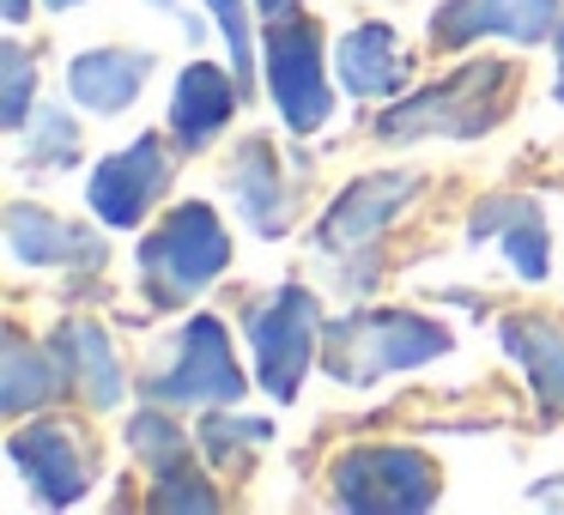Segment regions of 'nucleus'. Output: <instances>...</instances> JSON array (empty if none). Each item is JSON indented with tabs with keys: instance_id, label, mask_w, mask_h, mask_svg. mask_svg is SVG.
Listing matches in <instances>:
<instances>
[{
	"instance_id": "f257e3e1",
	"label": "nucleus",
	"mask_w": 564,
	"mask_h": 515,
	"mask_svg": "<svg viewBox=\"0 0 564 515\" xmlns=\"http://www.w3.org/2000/svg\"><path fill=\"white\" fill-rule=\"evenodd\" d=\"M516 67L510 62H474L462 74H449L443 86L406 98L401 110H382L377 134L382 140H479L486 128H498L510 116Z\"/></svg>"
},
{
	"instance_id": "f03ea898",
	"label": "nucleus",
	"mask_w": 564,
	"mask_h": 515,
	"mask_svg": "<svg viewBox=\"0 0 564 515\" xmlns=\"http://www.w3.org/2000/svg\"><path fill=\"white\" fill-rule=\"evenodd\" d=\"M437 352H449V333L406 309H370V316H346L328 328V376L346 388H370L389 370H413Z\"/></svg>"
},
{
	"instance_id": "7ed1b4c3",
	"label": "nucleus",
	"mask_w": 564,
	"mask_h": 515,
	"mask_svg": "<svg viewBox=\"0 0 564 515\" xmlns=\"http://www.w3.org/2000/svg\"><path fill=\"white\" fill-rule=\"evenodd\" d=\"M225 261H231V243H225L213 207H176L159 231L140 243V273H147L152 304H183L188 292H200L207 280H219Z\"/></svg>"
},
{
	"instance_id": "20e7f679",
	"label": "nucleus",
	"mask_w": 564,
	"mask_h": 515,
	"mask_svg": "<svg viewBox=\"0 0 564 515\" xmlns=\"http://www.w3.org/2000/svg\"><path fill=\"white\" fill-rule=\"evenodd\" d=\"M334 503L365 515H413L437 503V473L413 449H358L334 467Z\"/></svg>"
},
{
	"instance_id": "39448f33",
	"label": "nucleus",
	"mask_w": 564,
	"mask_h": 515,
	"mask_svg": "<svg viewBox=\"0 0 564 515\" xmlns=\"http://www.w3.org/2000/svg\"><path fill=\"white\" fill-rule=\"evenodd\" d=\"M268 86L292 134H316L328 122L334 98L328 79H322V37L310 19H268Z\"/></svg>"
},
{
	"instance_id": "423d86ee",
	"label": "nucleus",
	"mask_w": 564,
	"mask_h": 515,
	"mask_svg": "<svg viewBox=\"0 0 564 515\" xmlns=\"http://www.w3.org/2000/svg\"><path fill=\"white\" fill-rule=\"evenodd\" d=\"M152 401L164 406H225L243 394V376H237L231 364V340H225V328L213 316H195L183 328V340H176V364L164 370V376H152Z\"/></svg>"
},
{
	"instance_id": "0eeeda50",
	"label": "nucleus",
	"mask_w": 564,
	"mask_h": 515,
	"mask_svg": "<svg viewBox=\"0 0 564 515\" xmlns=\"http://www.w3.org/2000/svg\"><path fill=\"white\" fill-rule=\"evenodd\" d=\"M249 340H256V370L261 388L292 401L297 382L310 370V352H316V297L310 292H280L256 321H249Z\"/></svg>"
},
{
	"instance_id": "6e6552de",
	"label": "nucleus",
	"mask_w": 564,
	"mask_h": 515,
	"mask_svg": "<svg viewBox=\"0 0 564 515\" xmlns=\"http://www.w3.org/2000/svg\"><path fill=\"white\" fill-rule=\"evenodd\" d=\"M164 183H171V158L152 134H140L128 152H116L91 171V212L116 231H128V224L147 219V207L164 195Z\"/></svg>"
},
{
	"instance_id": "1a4fd4ad",
	"label": "nucleus",
	"mask_w": 564,
	"mask_h": 515,
	"mask_svg": "<svg viewBox=\"0 0 564 515\" xmlns=\"http://www.w3.org/2000/svg\"><path fill=\"white\" fill-rule=\"evenodd\" d=\"M558 25V0H443L431 19L437 50H467L474 37H516L540 43Z\"/></svg>"
},
{
	"instance_id": "9d476101",
	"label": "nucleus",
	"mask_w": 564,
	"mask_h": 515,
	"mask_svg": "<svg viewBox=\"0 0 564 515\" xmlns=\"http://www.w3.org/2000/svg\"><path fill=\"white\" fill-rule=\"evenodd\" d=\"M419 188L413 171H394V176H365L358 188H346L340 207L322 219V243L334 249V255H346V249H365L370 237L382 231V224L394 219V212L406 207V195Z\"/></svg>"
},
{
	"instance_id": "9b49d317",
	"label": "nucleus",
	"mask_w": 564,
	"mask_h": 515,
	"mask_svg": "<svg viewBox=\"0 0 564 515\" xmlns=\"http://www.w3.org/2000/svg\"><path fill=\"white\" fill-rule=\"evenodd\" d=\"M13 461H19V473L37 485L43 503H79L86 497V454H79L74 430H62V425L19 430Z\"/></svg>"
},
{
	"instance_id": "f8f14e48",
	"label": "nucleus",
	"mask_w": 564,
	"mask_h": 515,
	"mask_svg": "<svg viewBox=\"0 0 564 515\" xmlns=\"http://www.w3.org/2000/svg\"><path fill=\"white\" fill-rule=\"evenodd\" d=\"M237 98H243V86H237V74L225 79L219 67L195 62L183 79H176V98H171V128L183 146H200V140H213L225 122H231Z\"/></svg>"
},
{
	"instance_id": "ddd939ff",
	"label": "nucleus",
	"mask_w": 564,
	"mask_h": 515,
	"mask_svg": "<svg viewBox=\"0 0 564 515\" xmlns=\"http://www.w3.org/2000/svg\"><path fill=\"white\" fill-rule=\"evenodd\" d=\"M7 237H13V255L37 261V267H91V261H104V243H91L86 231H74V224L50 219L37 207L7 212Z\"/></svg>"
},
{
	"instance_id": "4468645a",
	"label": "nucleus",
	"mask_w": 564,
	"mask_h": 515,
	"mask_svg": "<svg viewBox=\"0 0 564 515\" xmlns=\"http://www.w3.org/2000/svg\"><path fill=\"white\" fill-rule=\"evenodd\" d=\"M498 333H503V352H510L516 364L528 370L534 394L552 406V413H564V321H528V316H510Z\"/></svg>"
},
{
	"instance_id": "2eb2a0df",
	"label": "nucleus",
	"mask_w": 564,
	"mask_h": 515,
	"mask_svg": "<svg viewBox=\"0 0 564 515\" xmlns=\"http://www.w3.org/2000/svg\"><path fill=\"white\" fill-rule=\"evenodd\" d=\"M147 55L134 50H98V55H79L74 74H67V86H74V98L86 103V110L98 116H116L128 110V103L140 98V79H147Z\"/></svg>"
},
{
	"instance_id": "dca6fc26",
	"label": "nucleus",
	"mask_w": 564,
	"mask_h": 515,
	"mask_svg": "<svg viewBox=\"0 0 564 515\" xmlns=\"http://www.w3.org/2000/svg\"><path fill=\"white\" fill-rule=\"evenodd\" d=\"M401 79H406V62H401V43H394L389 25H358L340 43V86L352 98H389Z\"/></svg>"
},
{
	"instance_id": "f3484780",
	"label": "nucleus",
	"mask_w": 564,
	"mask_h": 515,
	"mask_svg": "<svg viewBox=\"0 0 564 515\" xmlns=\"http://www.w3.org/2000/svg\"><path fill=\"white\" fill-rule=\"evenodd\" d=\"M474 237H503V249H510L522 280H540V273H546V224H540L534 200L503 195V200L474 207Z\"/></svg>"
},
{
	"instance_id": "a211bd4d",
	"label": "nucleus",
	"mask_w": 564,
	"mask_h": 515,
	"mask_svg": "<svg viewBox=\"0 0 564 515\" xmlns=\"http://www.w3.org/2000/svg\"><path fill=\"white\" fill-rule=\"evenodd\" d=\"M237 200H243V219L256 224L261 237L285 231V183L273 171V152L261 140H249L243 158H237Z\"/></svg>"
},
{
	"instance_id": "6ab92c4d",
	"label": "nucleus",
	"mask_w": 564,
	"mask_h": 515,
	"mask_svg": "<svg viewBox=\"0 0 564 515\" xmlns=\"http://www.w3.org/2000/svg\"><path fill=\"white\" fill-rule=\"evenodd\" d=\"M62 382H67V370L50 352H37L25 340H7V352H0V406L7 413H25V406L62 394Z\"/></svg>"
},
{
	"instance_id": "aec40b11",
	"label": "nucleus",
	"mask_w": 564,
	"mask_h": 515,
	"mask_svg": "<svg viewBox=\"0 0 564 515\" xmlns=\"http://www.w3.org/2000/svg\"><path fill=\"white\" fill-rule=\"evenodd\" d=\"M62 352L74 358V382H79V394H86L91 406L122 401V364H116L110 340H104L91 321H74V328L62 333Z\"/></svg>"
},
{
	"instance_id": "412c9836",
	"label": "nucleus",
	"mask_w": 564,
	"mask_h": 515,
	"mask_svg": "<svg viewBox=\"0 0 564 515\" xmlns=\"http://www.w3.org/2000/svg\"><path fill=\"white\" fill-rule=\"evenodd\" d=\"M128 442H134V454H140V461H147L159 479L188 473V454H195V449H188V437H183V430H176L164 413H140L134 425H128Z\"/></svg>"
},
{
	"instance_id": "4be33fe9",
	"label": "nucleus",
	"mask_w": 564,
	"mask_h": 515,
	"mask_svg": "<svg viewBox=\"0 0 564 515\" xmlns=\"http://www.w3.org/2000/svg\"><path fill=\"white\" fill-rule=\"evenodd\" d=\"M0 79H7V91H0V122L19 128L31 116V55L19 43H0Z\"/></svg>"
},
{
	"instance_id": "5701e85b",
	"label": "nucleus",
	"mask_w": 564,
	"mask_h": 515,
	"mask_svg": "<svg viewBox=\"0 0 564 515\" xmlns=\"http://www.w3.org/2000/svg\"><path fill=\"white\" fill-rule=\"evenodd\" d=\"M207 7H213V19L225 25V43H231V74H237V86H243V98H249V86H256V50H249L243 0H207Z\"/></svg>"
},
{
	"instance_id": "b1692460",
	"label": "nucleus",
	"mask_w": 564,
	"mask_h": 515,
	"mask_svg": "<svg viewBox=\"0 0 564 515\" xmlns=\"http://www.w3.org/2000/svg\"><path fill=\"white\" fill-rule=\"evenodd\" d=\"M261 437H268L261 418H207V430H200L213 461H237V449H256Z\"/></svg>"
},
{
	"instance_id": "393cba45",
	"label": "nucleus",
	"mask_w": 564,
	"mask_h": 515,
	"mask_svg": "<svg viewBox=\"0 0 564 515\" xmlns=\"http://www.w3.org/2000/svg\"><path fill=\"white\" fill-rule=\"evenodd\" d=\"M74 146H79L74 122H67L62 110H50V116H43V122H37V146H31V164H43V158L67 164V158H74Z\"/></svg>"
},
{
	"instance_id": "a878e982",
	"label": "nucleus",
	"mask_w": 564,
	"mask_h": 515,
	"mask_svg": "<svg viewBox=\"0 0 564 515\" xmlns=\"http://www.w3.org/2000/svg\"><path fill=\"white\" fill-rule=\"evenodd\" d=\"M152 503H159V509H213V491L200 485L195 473H176V479H159Z\"/></svg>"
},
{
	"instance_id": "bb28decb",
	"label": "nucleus",
	"mask_w": 564,
	"mask_h": 515,
	"mask_svg": "<svg viewBox=\"0 0 564 515\" xmlns=\"http://www.w3.org/2000/svg\"><path fill=\"white\" fill-rule=\"evenodd\" d=\"M256 7H261V19H285V13H292V0H256Z\"/></svg>"
},
{
	"instance_id": "cd10ccee",
	"label": "nucleus",
	"mask_w": 564,
	"mask_h": 515,
	"mask_svg": "<svg viewBox=\"0 0 564 515\" xmlns=\"http://www.w3.org/2000/svg\"><path fill=\"white\" fill-rule=\"evenodd\" d=\"M0 7H7V19H13V25H19V19H25V13H31V0H0Z\"/></svg>"
},
{
	"instance_id": "c85d7f7f",
	"label": "nucleus",
	"mask_w": 564,
	"mask_h": 515,
	"mask_svg": "<svg viewBox=\"0 0 564 515\" xmlns=\"http://www.w3.org/2000/svg\"><path fill=\"white\" fill-rule=\"evenodd\" d=\"M558 103H564V43H558Z\"/></svg>"
},
{
	"instance_id": "c756f323",
	"label": "nucleus",
	"mask_w": 564,
	"mask_h": 515,
	"mask_svg": "<svg viewBox=\"0 0 564 515\" xmlns=\"http://www.w3.org/2000/svg\"><path fill=\"white\" fill-rule=\"evenodd\" d=\"M50 7H79V0H50Z\"/></svg>"
}]
</instances>
